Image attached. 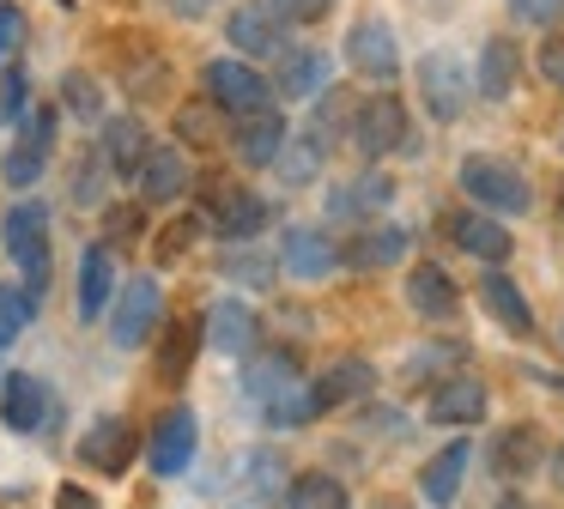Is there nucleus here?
I'll list each match as a JSON object with an SVG mask.
<instances>
[{"label": "nucleus", "instance_id": "1", "mask_svg": "<svg viewBox=\"0 0 564 509\" xmlns=\"http://www.w3.org/2000/svg\"><path fill=\"white\" fill-rule=\"evenodd\" d=\"M462 194L491 218H522L534 206V182H528L522 164L510 158H491V152H474L462 158Z\"/></svg>", "mask_w": 564, "mask_h": 509}, {"label": "nucleus", "instance_id": "2", "mask_svg": "<svg viewBox=\"0 0 564 509\" xmlns=\"http://www.w3.org/2000/svg\"><path fill=\"white\" fill-rule=\"evenodd\" d=\"M0 249L25 273L19 285L43 303V291H50V213H43V201L7 206V218H0Z\"/></svg>", "mask_w": 564, "mask_h": 509}, {"label": "nucleus", "instance_id": "3", "mask_svg": "<svg viewBox=\"0 0 564 509\" xmlns=\"http://www.w3.org/2000/svg\"><path fill=\"white\" fill-rule=\"evenodd\" d=\"M346 140H352L358 158H394V152H419L413 145V121H406V104L394 91L358 97L352 121H346Z\"/></svg>", "mask_w": 564, "mask_h": 509}, {"label": "nucleus", "instance_id": "4", "mask_svg": "<svg viewBox=\"0 0 564 509\" xmlns=\"http://www.w3.org/2000/svg\"><path fill=\"white\" fill-rule=\"evenodd\" d=\"M200 85H207V104L225 109V116H261V109H273V79L261 67H249V61L225 55V61H207V73H200Z\"/></svg>", "mask_w": 564, "mask_h": 509}, {"label": "nucleus", "instance_id": "5", "mask_svg": "<svg viewBox=\"0 0 564 509\" xmlns=\"http://www.w3.org/2000/svg\"><path fill=\"white\" fill-rule=\"evenodd\" d=\"M55 104H43V109H31L25 116V128H19V140L7 145V158H0V182L7 188H37L43 182V170H50V152H55Z\"/></svg>", "mask_w": 564, "mask_h": 509}, {"label": "nucleus", "instance_id": "6", "mask_svg": "<svg viewBox=\"0 0 564 509\" xmlns=\"http://www.w3.org/2000/svg\"><path fill=\"white\" fill-rule=\"evenodd\" d=\"M195 448H200V419L188 407H164L159 419H152V431H147V467L159 473V479L188 473Z\"/></svg>", "mask_w": 564, "mask_h": 509}, {"label": "nucleus", "instance_id": "7", "mask_svg": "<svg viewBox=\"0 0 564 509\" xmlns=\"http://www.w3.org/2000/svg\"><path fill=\"white\" fill-rule=\"evenodd\" d=\"M419 97H425L431 121H462L467 97H474V73H467L449 48H431V55L419 61Z\"/></svg>", "mask_w": 564, "mask_h": 509}, {"label": "nucleus", "instance_id": "8", "mask_svg": "<svg viewBox=\"0 0 564 509\" xmlns=\"http://www.w3.org/2000/svg\"><path fill=\"white\" fill-rule=\"evenodd\" d=\"M140 443H147V436L134 431V419L104 412V419H91V431L79 436V461H86L91 473H104V479H122V473L134 467Z\"/></svg>", "mask_w": 564, "mask_h": 509}, {"label": "nucleus", "instance_id": "9", "mask_svg": "<svg viewBox=\"0 0 564 509\" xmlns=\"http://www.w3.org/2000/svg\"><path fill=\"white\" fill-rule=\"evenodd\" d=\"M164 327V285L159 279H128L116 291V310H110V334L122 351H134L140 339H152Z\"/></svg>", "mask_w": 564, "mask_h": 509}, {"label": "nucleus", "instance_id": "10", "mask_svg": "<svg viewBox=\"0 0 564 509\" xmlns=\"http://www.w3.org/2000/svg\"><path fill=\"white\" fill-rule=\"evenodd\" d=\"M225 36H231L237 61H249V67H256V61H280L285 48H292L285 43V19L268 0H243V7L225 19Z\"/></svg>", "mask_w": 564, "mask_h": 509}, {"label": "nucleus", "instance_id": "11", "mask_svg": "<svg viewBox=\"0 0 564 509\" xmlns=\"http://www.w3.org/2000/svg\"><path fill=\"white\" fill-rule=\"evenodd\" d=\"M486 467L498 485H528L546 467V436H540V424H503L486 443Z\"/></svg>", "mask_w": 564, "mask_h": 509}, {"label": "nucleus", "instance_id": "12", "mask_svg": "<svg viewBox=\"0 0 564 509\" xmlns=\"http://www.w3.org/2000/svg\"><path fill=\"white\" fill-rule=\"evenodd\" d=\"M207 218H213V230H219L225 242H249V237H261L268 230V201H261L256 188H231V182H207Z\"/></svg>", "mask_w": 564, "mask_h": 509}, {"label": "nucleus", "instance_id": "13", "mask_svg": "<svg viewBox=\"0 0 564 509\" xmlns=\"http://www.w3.org/2000/svg\"><path fill=\"white\" fill-rule=\"evenodd\" d=\"M443 237H449L462 254L486 261V267H503L510 249H516V237L503 230V218L479 213V206H455V213H443Z\"/></svg>", "mask_w": 564, "mask_h": 509}, {"label": "nucleus", "instance_id": "14", "mask_svg": "<svg viewBox=\"0 0 564 509\" xmlns=\"http://www.w3.org/2000/svg\"><path fill=\"white\" fill-rule=\"evenodd\" d=\"M340 48H346V67L377 79V85H389L394 73H401V43H394V31L382 19H358Z\"/></svg>", "mask_w": 564, "mask_h": 509}, {"label": "nucleus", "instance_id": "15", "mask_svg": "<svg viewBox=\"0 0 564 509\" xmlns=\"http://www.w3.org/2000/svg\"><path fill=\"white\" fill-rule=\"evenodd\" d=\"M200 334H207V346L225 351V358H249V351L261 346V315H256V303H243V297H219L207 310V322H200Z\"/></svg>", "mask_w": 564, "mask_h": 509}, {"label": "nucleus", "instance_id": "16", "mask_svg": "<svg viewBox=\"0 0 564 509\" xmlns=\"http://www.w3.org/2000/svg\"><path fill=\"white\" fill-rule=\"evenodd\" d=\"M200 346H207V334H200L195 315L164 322V334L152 339V376H159V388H188V370H195Z\"/></svg>", "mask_w": 564, "mask_h": 509}, {"label": "nucleus", "instance_id": "17", "mask_svg": "<svg viewBox=\"0 0 564 509\" xmlns=\"http://www.w3.org/2000/svg\"><path fill=\"white\" fill-rule=\"evenodd\" d=\"M486 382L479 376H449V382H437L425 394V419L431 424H443V431H467V424H479L486 419Z\"/></svg>", "mask_w": 564, "mask_h": 509}, {"label": "nucleus", "instance_id": "18", "mask_svg": "<svg viewBox=\"0 0 564 509\" xmlns=\"http://www.w3.org/2000/svg\"><path fill=\"white\" fill-rule=\"evenodd\" d=\"M292 382H304V358H297L292 346H256L243 358V394L256 400V407H268V400L285 394Z\"/></svg>", "mask_w": 564, "mask_h": 509}, {"label": "nucleus", "instance_id": "19", "mask_svg": "<svg viewBox=\"0 0 564 509\" xmlns=\"http://www.w3.org/2000/svg\"><path fill=\"white\" fill-rule=\"evenodd\" d=\"M280 267L292 279H328L340 267V242L328 237L322 225H292L280 242Z\"/></svg>", "mask_w": 564, "mask_h": 509}, {"label": "nucleus", "instance_id": "20", "mask_svg": "<svg viewBox=\"0 0 564 509\" xmlns=\"http://www.w3.org/2000/svg\"><path fill=\"white\" fill-rule=\"evenodd\" d=\"M467 461H474V443H467V436H449V443H443L437 455L419 467V497H425L431 509H449L455 497H462Z\"/></svg>", "mask_w": 564, "mask_h": 509}, {"label": "nucleus", "instance_id": "21", "mask_svg": "<svg viewBox=\"0 0 564 509\" xmlns=\"http://www.w3.org/2000/svg\"><path fill=\"white\" fill-rule=\"evenodd\" d=\"M50 412H55V400H50V382L43 376H31V370H13L7 382H0V419L13 424V431H43L50 424Z\"/></svg>", "mask_w": 564, "mask_h": 509}, {"label": "nucleus", "instance_id": "22", "mask_svg": "<svg viewBox=\"0 0 564 509\" xmlns=\"http://www.w3.org/2000/svg\"><path fill=\"white\" fill-rule=\"evenodd\" d=\"M406 249H413V230L406 225H365L358 237L340 242V267H352V273H377V267H394Z\"/></svg>", "mask_w": 564, "mask_h": 509}, {"label": "nucleus", "instance_id": "23", "mask_svg": "<svg viewBox=\"0 0 564 509\" xmlns=\"http://www.w3.org/2000/svg\"><path fill=\"white\" fill-rule=\"evenodd\" d=\"M389 201H394V182L382 176V170H365V176H352V182H334L328 218L334 225H365V218H377Z\"/></svg>", "mask_w": 564, "mask_h": 509}, {"label": "nucleus", "instance_id": "24", "mask_svg": "<svg viewBox=\"0 0 564 509\" xmlns=\"http://www.w3.org/2000/svg\"><path fill=\"white\" fill-rule=\"evenodd\" d=\"M310 388H316V407L322 412L358 407V400H370V388H377V364H370V358H334Z\"/></svg>", "mask_w": 564, "mask_h": 509}, {"label": "nucleus", "instance_id": "25", "mask_svg": "<svg viewBox=\"0 0 564 509\" xmlns=\"http://www.w3.org/2000/svg\"><path fill=\"white\" fill-rule=\"evenodd\" d=\"M479 303H486V315L503 327V334L528 339L534 334V310H528V291L516 285L503 267H486V279H479Z\"/></svg>", "mask_w": 564, "mask_h": 509}, {"label": "nucleus", "instance_id": "26", "mask_svg": "<svg viewBox=\"0 0 564 509\" xmlns=\"http://www.w3.org/2000/svg\"><path fill=\"white\" fill-rule=\"evenodd\" d=\"M516 79H522V48L510 36H486L479 43V67H474V97L503 104V97H516Z\"/></svg>", "mask_w": 564, "mask_h": 509}, {"label": "nucleus", "instance_id": "27", "mask_svg": "<svg viewBox=\"0 0 564 509\" xmlns=\"http://www.w3.org/2000/svg\"><path fill=\"white\" fill-rule=\"evenodd\" d=\"M406 303H413V315H425V322H449V315L462 310V285L449 279V267L419 261L413 273H406Z\"/></svg>", "mask_w": 564, "mask_h": 509}, {"label": "nucleus", "instance_id": "28", "mask_svg": "<svg viewBox=\"0 0 564 509\" xmlns=\"http://www.w3.org/2000/svg\"><path fill=\"white\" fill-rule=\"evenodd\" d=\"M285 140H292V133H285V116L280 109H261V116H243L231 128V152L243 158L249 170H268L273 158L285 152Z\"/></svg>", "mask_w": 564, "mask_h": 509}, {"label": "nucleus", "instance_id": "29", "mask_svg": "<svg viewBox=\"0 0 564 509\" xmlns=\"http://www.w3.org/2000/svg\"><path fill=\"white\" fill-rule=\"evenodd\" d=\"M183 188H188V164H183V152H176V145H159V140H152V145H147V158H140V170H134V194H140V206H147V201H176Z\"/></svg>", "mask_w": 564, "mask_h": 509}, {"label": "nucleus", "instance_id": "30", "mask_svg": "<svg viewBox=\"0 0 564 509\" xmlns=\"http://www.w3.org/2000/svg\"><path fill=\"white\" fill-rule=\"evenodd\" d=\"M334 79V61L322 55V48H285L280 55V79H273V97H292V104H304V97H322Z\"/></svg>", "mask_w": 564, "mask_h": 509}, {"label": "nucleus", "instance_id": "31", "mask_svg": "<svg viewBox=\"0 0 564 509\" xmlns=\"http://www.w3.org/2000/svg\"><path fill=\"white\" fill-rule=\"evenodd\" d=\"M110 303H116L110 242H86V254H79V322H98V315H110Z\"/></svg>", "mask_w": 564, "mask_h": 509}, {"label": "nucleus", "instance_id": "32", "mask_svg": "<svg viewBox=\"0 0 564 509\" xmlns=\"http://www.w3.org/2000/svg\"><path fill=\"white\" fill-rule=\"evenodd\" d=\"M147 145H152V133H147V121H140V116H110V121H104L98 152H104V164H110V176H128V182H134Z\"/></svg>", "mask_w": 564, "mask_h": 509}, {"label": "nucleus", "instance_id": "33", "mask_svg": "<svg viewBox=\"0 0 564 509\" xmlns=\"http://www.w3.org/2000/svg\"><path fill=\"white\" fill-rule=\"evenodd\" d=\"M237 479H243V491L256 497V503H285V485H292V467H285L280 448H249L243 461H237Z\"/></svg>", "mask_w": 564, "mask_h": 509}, {"label": "nucleus", "instance_id": "34", "mask_svg": "<svg viewBox=\"0 0 564 509\" xmlns=\"http://www.w3.org/2000/svg\"><path fill=\"white\" fill-rule=\"evenodd\" d=\"M285 509H352V491H346L334 473H292L285 485Z\"/></svg>", "mask_w": 564, "mask_h": 509}, {"label": "nucleus", "instance_id": "35", "mask_svg": "<svg viewBox=\"0 0 564 509\" xmlns=\"http://www.w3.org/2000/svg\"><path fill=\"white\" fill-rule=\"evenodd\" d=\"M322 158H328V145H322L316 133H292V140H285V152L273 158V170H280L285 188H304V182L322 176Z\"/></svg>", "mask_w": 564, "mask_h": 509}, {"label": "nucleus", "instance_id": "36", "mask_svg": "<svg viewBox=\"0 0 564 509\" xmlns=\"http://www.w3.org/2000/svg\"><path fill=\"white\" fill-rule=\"evenodd\" d=\"M322 407H316V388L310 382H292L285 394H273L268 407H261V424L268 431H297V424H316Z\"/></svg>", "mask_w": 564, "mask_h": 509}, {"label": "nucleus", "instance_id": "37", "mask_svg": "<svg viewBox=\"0 0 564 509\" xmlns=\"http://www.w3.org/2000/svg\"><path fill=\"white\" fill-rule=\"evenodd\" d=\"M462 358H467L462 339H437V346H425V351H413V358H406V382L437 388V382H449V370H455Z\"/></svg>", "mask_w": 564, "mask_h": 509}, {"label": "nucleus", "instance_id": "38", "mask_svg": "<svg viewBox=\"0 0 564 509\" xmlns=\"http://www.w3.org/2000/svg\"><path fill=\"white\" fill-rule=\"evenodd\" d=\"M31 322H37V297H31L19 279H7V285H0V351L19 346Z\"/></svg>", "mask_w": 564, "mask_h": 509}, {"label": "nucleus", "instance_id": "39", "mask_svg": "<svg viewBox=\"0 0 564 509\" xmlns=\"http://www.w3.org/2000/svg\"><path fill=\"white\" fill-rule=\"evenodd\" d=\"M219 273L237 279V285H249V291H268L273 285V261H268V254H256L249 242H237V249L219 254Z\"/></svg>", "mask_w": 564, "mask_h": 509}, {"label": "nucleus", "instance_id": "40", "mask_svg": "<svg viewBox=\"0 0 564 509\" xmlns=\"http://www.w3.org/2000/svg\"><path fill=\"white\" fill-rule=\"evenodd\" d=\"M147 237V206L122 201V206H104V237L98 242H140Z\"/></svg>", "mask_w": 564, "mask_h": 509}, {"label": "nucleus", "instance_id": "41", "mask_svg": "<svg viewBox=\"0 0 564 509\" xmlns=\"http://www.w3.org/2000/svg\"><path fill=\"white\" fill-rule=\"evenodd\" d=\"M62 97H67V109H74L79 121H104V91H98V79H91V73H67Z\"/></svg>", "mask_w": 564, "mask_h": 509}, {"label": "nucleus", "instance_id": "42", "mask_svg": "<svg viewBox=\"0 0 564 509\" xmlns=\"http://www.w3.org/2000/svg\"><path fill=\"white\" fill-rule=\"evenodd\" d=\"M25 104H31V79H25V67L13 61V67H0V128L25 116Z\"/></svg>", "mask_w": 564, "mask_h": 509}, {"label": "nucleus", "instance_id": "43", "mask_svg": "<svg viewBox=\"0 0 564 509\" xmlns=\"http://www.w3.org/2000/svg\"><path fill=\"white\" fill-rule=\"evenodd\" d=\"M104 182H110V164H104V152L98 158H79V170H74V201L79 206H104Z\"/></svg>", "mask_w": 564, "mask_h": 509}, {"label": "nucleus", "instance_id": "44", "mask_svg": "<svg viewBox=\"0 0 564 509\" xmlns=\"http://www.w3.org/2000/svg\"><path fill=\"white\" fill-rule=\"evenodd\" d=\"M25 31H31L25 12L0 0V67H13V61H19V48H25Z\"/></svg>", "mask_w": 564, "mask_h": 509}, {"label": "nucleus", "instance_id": "45", "mask_svg": "<svg viewBox=\"0 0 564 509\" xmlns=\"http://www.w3.org/2000/svg\"><path fill=\"white\" fill-rule=\"evenodd\" d=\"M516 24H534V31H552L564 19V0H503Z\"/></svg>", "mask_w": 564, "mask_h": 509}, {"label": "nucleus", "instance_id": "46", "mask_svg": "<svg viewBox=\"0 0 564 509\" xmlns=\"http://www.w3.org/2000/svg\"><path fill=\"white\" fill-rule=\"evenodd\" d=\"M273 12H280L285 24H322L334 12V0H268Z\"/></svg>", "mask_w": 564, "mask_h": 509}, {"label": "nucleus", "instance_id": "47", "mask_svg": "<svg viewBox=\"0 0 564 509\" xmlns=\"http://www.w3.org/2000/svg\"><path fill=\"white\" fill-rule=\"evenodd\" d=\"M534 67H540V79H546L552 91H564V36H546V43H540Z\"/></svg>", "mask_w": 564, "mask_h": 509}, {"label": "nucleus", "instance_id": "48", "mask_svg": "<svg viewBox=\"0 0 564 509\" xmlns=\"http://www.w3.org/2000/svg\"><path fill=\"white\" fill-rule=\"evenodd\" d=\"M183 242H195V218H176V225H164L159 261H176V254H183Z\"/></svg>", "mask_w": 564, "mask_h": 509}, {"label": "nucleus", "instance_id": "49", "mask_svg": "<svg viewBox=\"0 0 564 509\" xmlns=\"http://www.w3.org/2000/svg\"><path fill=\"white\" fill-rule=\"evenodd\" d=\"M55 509H104L91 485H55Z\"/></svg>", "mask_w": 564, "mask_h": 509}, {"label": "nucleus", "instance_id": "50", "mask_svg": "<svg viewBox=\"0 0 564 509\" xmlns=\"http://www.w3.org/2000/svg\"><path fill=\"white\" fill-rule=\"evenodd\" d=\"M207 109H183V116H176V133H188V140H207Z\"/></svg>", "mask_w": 564, "mask_h": 509}, {"label": "nucleus", "instance_id": "51", "mask_svg": "<svg viewBox=\"0 0 564 509\" xmlns=\"http://www.w3.org/2000/svg\"><path fill=\"white\" fill-rule=\"evenodd\" d=\"M546 467H552V485H558V491H564V436H558V448H552V455H546Z\"/></svg>", "mask_w": 564, "mask_h": 509}, {"label": "nucleus", "instance_id": "52", "mask_svg": "<svg viewBox=\"0 0 564 509\" xmlns=\"http://www.w3.org/2000/svg\"><path fill=\"white\" fill-rule=\"evenodd\" d=\"M176 12H183V19H200V12H207V0H171Z\"/></svg>", "mask_w": 564, "mask_h": 509}, {"label": "nucleus", "instance_id": "53", "mask_svg": "<svg viewBox=\"0 0 564 509\" xmlns=\"http://www.w3.org/2000/svg\"><path fill=\"white\" fill-rule=\"evenodd\" d=\"M552 225H558V237H564V182H558V194H552Z\"/></svg>", "mask_w": 564, "mask_h": 509}, {"label": "nucleus", "instance_id": "54", "mask_svg": "<svg viewBox=\"0 0 564 509\" xmlns=\"http://www.w3.org/2000/svg\"><path fill=\"white\" fill-rule=\"evenodd\" d=\"M498 509H534V503H528V497H503Z\"/></svg>", "mask_w": 564, "mask_h": 509}, {"label": "nucleus", "instance_id": "55", "mask_svg": "<svg viewBox=\"0 0 564 509\" xmlns=\"http://www.w3.org/2000/svg\"><path fill=\"white\" fill-rule=\"evenodd\" d=\"M377 509H406V503H377Z\"/></svg>", "mask_w": 564, "mask_h": 509}, {"label": "nucleus", "instance_id": "56", "mask_svg": "<svg viewBox=\"0 0 564 509\" xmlns=\"http://www.w3.org/2000/svg\"><path fill=\"white\" fill-rule=\"evenodd\" d=\"M558 346H564V327H558Z\"/></svg>", "mask_w": 564, "mask_h": 509}]
</instances>
